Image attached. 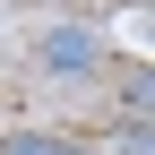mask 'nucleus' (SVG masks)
I'll use <instances>...</instances> for the list:
<instances>
[{
  "instance_id": "2",
  "label": "nucleus",
  "mask_w": 155,
  "mask_h": 155,
  "mask_svg": "<svg viewBox=\"0 0 155 155\" xmlns=\"http://www.w3.org/2000/svg\"><path fill=\"white\" fill-rule=\"evenodd\" d=\"M0 155H86V147H78V138H52V129H9Z\"/></svg>"
},
{
  "instance_id": "1",
  "label": "nucleus",
  "mask_w": 155,
  "mask_h": 155,
  "mask_svg": "<svg viewBox=\"0 0 155 155\" xmlns=\"http://www.w3.org/2000/svg\"><path fill=\"white\" fill-rule=\"evenodd\" d=\"M104 61V35L95 26H43V43H35V69L43 78H86Z\"/></svg>"
}]
</instances>
